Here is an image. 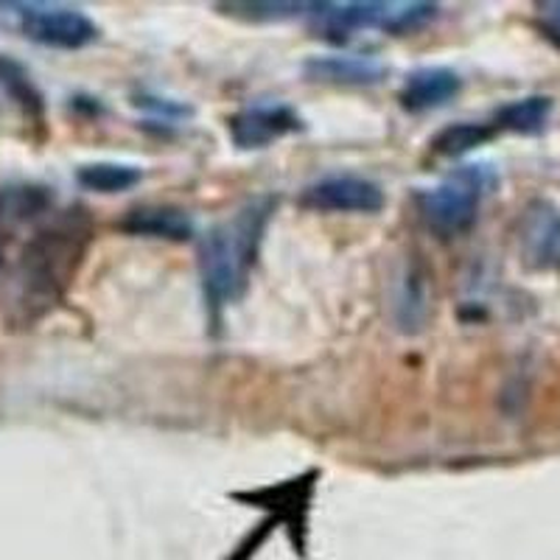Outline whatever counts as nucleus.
<instances>
[{"label":"nucleus","mask_w":560,"mask_h":560,"mask_svg":"<svg viewBox=\"0 0 560 560\" xmlns=\"http://www.w3.org/2000/svg\"><path fill=\"white\" fill-rule=\"evenodd\" d=\"M518 249L529 269L560 275V208L549 199H533L518 222Z\"/></svg>","instance_id":"obj_8"},{"label":"nucleus","mask_w":560,"mask_h":560,"mask_svg":"<svg viewBox=\"0 0 560 560\" xmlns=\"http://www.w3.org/2000/svg\"><path fill=\"white\" fill-rule=\"evenodd\" d=\"M493 138H497V127L493 124L459 121L434 135L432 152L440 154V158H463V154L490 143Z\"/></svg>","instance_id":"obj_14"},{"label":"nucleus","mask_w":560,"mask_h":560,"mask_svg":"<svg viewBox=\"0 0 560 560\" xmlns=\"http://www.w3.org/2000/svg\"><path fill=\"white\" fill-rule=\"evenodd\" d=\"M121 230L129 236L166 238V242H188L194 236V222L185 210L174 205H138L127 210Z\"/></svg>","instance_id":"obj_12"},{"label":"nucleus","mask_w":560,"mask_h":560,"mask_svg":"<svg viewBox=\"0 0 560 560\" xmlns=\"http://www.w3.org/2000/svg\"><path fill=\"white\" fill-rule=\"evenodd\" d=\"M90 244V219L84 210H68L43 228L20 253L14 272V306L20 317L34 319L62 298L70 278L77 275Z\"/></svg>","instance_id":"obj_2"},{"label":"nucleus","mask_w":560,"mask_h":560,"mask_svg":"<svg viewBox=\"0 0 560 560\" xmlns=\"http://www.w3.org/2000/svg\"><path fill=\"white\" fill-rule=\"evenodd\" d=\"M0 90H3L14 104H20V107L26 109V113H43V96H39V90L34 88L32 77H28L23 65H18L9 57H0Z\"/></svg>","instance_id":"obj_16"},{"label":"nucleus","mask_w":560,"mask_h":560,"mask_svg":"<svg viewBox=\"0 0 560 560\" xmlns=\"http://www.w3.org/2000/svg\"><path fill=\"white\" fill-rule=\"evenodd\" d=\"M535 23H538L544 37L560 48V0L538 3V7H535Z\"/></svg>","instance_id":"obj_19"},{"label":"nucleus","mask_w":560,"mask_h":560,"mask_svg":"<svg viewBox=\"0 0 560 560\" xmlns=\"http://www.w3.org/2000/svg\"><path fill=\"white\" fill-rule=\"evenodd\" d=\"M222 12L233 14V18H244V20H255V23H272V20H289V18H300V14L312 12V3H272V0H253V3H222Z\"/></svg>","instance_id":"obj_18"},{"label":"nucleus","mask_w":560,"mask_h":560,"mask_svg":"<svg viewBox=\"0 0 560 560\" xmlns=\"http://www.w3.org/2000/svg\"><path fill=\"white\" fill-rule=\"evenodd\" d=\"M0 14L14 18L20 34L59 51H79L98 39V26L79 9L57 3H3Z\"/></svg>","instance_id":"obj_5"},{"label":"nucleus","mask_w":560,"mask_h":560,"mask_svg":"<svg viewBox=\"0 0 560 560\" xmlns=\"http://www.w3.org/2000/svg\"><path fill=\"white\" fill-rule=\"evenodd\" d=\"M499 185L497 172L488 163L463 166L448 174L438 188L420 194V217L440 238L463 236L474 228L482 199Z\"/></svg>","instance_id":"obj_4"},{"label":"nucleus","mask_w":560,"mask_h":560,"mask_svg":"<svg viewBox=\"0 0 560 560\" xmlns=\"http://www.w3.org/2000/svg\"><path fill=\"white\" fill-rule=\"evenodd\" d=\"M303 118L292 107L272 104V107H247L228 118L230 140L238 149H264L287 135L300 132Z\"/></svg>","instance_id":"obj_9"},{"label":"nucleus","mask_w":560,"mask_h":560,"mask_svg":"<svg viewBox=\"0 0 560 560\" xmlns=\"http://www.w3.org/2000/svg\"><path fill=\"white\" fill-rule=\"evenodd\" d=\"M0 261H3V247H0Z\"/></svg>","instance_id":"obj_20"},{"label":"nucleus","mask_w":560,"mask_h":560,"mask_svg":"<svg viewBox=\"0 0 560 560\" xmlns=\"http://www.w3.org/2000/svg\"><path fill=\"white\" fill-rule=\"evenodd\" d=\"M552 107L555 104L549 96L518 98V102H510L504 104L502 109H497L493 127L508 129V132L516 135H538L544 132V127L549 124Z\"/></svg>","instance_id":"obj_13"},{"label":"nucleus","mask_w":560,"mask_h":560,"mask_svg":"<svg viewBox=\"0 0 560 560\" xmlns=\"http://www.w3.org/2000/svg\"><path fill=\"white\" fill-rule=\"evenodd\" d=\"M140 179H143V172L138 166H127V163H88L77 172V183L96 194L129 191Z\"/></svg>","instance_id":"obj_15"},{"label":"nucleus","mask_w":560,"mask_h":560,"mask_svg":"<svg viewBox=\"0 0 560 560\" xmlns=\"http://www.w3.org/2000/svg\"><path fill=\"white\" fill-rule=\"evenodd\" d=\"M438 7L423 0H353V3H312L308 23L325 43L342 45L359 32L412 34L434 20Z\"/></svg>","instance_id":"obj_3"},{"label":"nucleus","mask_w":560,"mask_h":560,"mask_svg":"<svg viewBox=\"0 0 560 560\" xmlns=\"http://www.w3.org/2000/svg\"><path fill=\"white\" fill-rule=\"evenodd\" d=\"M272 210V197L249 199L233 217L210 228L199 242V280L213 317L247 292Z\"/></svg>","instance_id":"obj_1"},{"label":"nucleus","mask_w":560,"mask_h":560,"mask_svg":"<svg viewBox=\"0 0 560 560\" xmlns=\"http://www.w3.org/2000/svg\"><path fill=\"white\" fill-rule=\"evenodd\" d=\"M51 205L48 188L37 185H9L0 191V213L12 219H32Z\"/></svg>","instance_id":"obj_17"},{"label":"nucleus","mask_w":560,"mask_h":560,"mask_svg":"<svg viewBox=\"0 0 560 560\" xmlns=\"http://www.w3.org/2000/svg\"><path fill=\"white\" fill-rule=\"evenodd\" d=\"M303 73L312 82L342 84V88H370L387 77L378 59L357 57V54H342V57H312L303 65Z\"/></svg>","instance_id":"obj_11"},{"label":"nucleus","mask_w":560,"mask_h":560,"mask_svg":"<svg viewBox=\"0 0 560 560\" xmlns=\"http://www.w3.org/2000/svg\"><path fill=\"white\" fill-rule=\"evenodd\" d=\"M300 205L319 213H378L387 205V197L373 179L339 174L306 185L300 194Z\"/></svg>","instance_id":"obj_7"},{"label":"nucleus","mask_w":560,"mask_h":560,"mask_svg":"<svg viewBox=\"0 0 560 560\" xmlns=\"http://www.w3.org/2000/svg\"><path fill=\"white\" fill-rule=\"evenodd\" d=\"M319 471L308 468V471L298 474L283 482L264 485L255 490H236L233 499L236 502L249 504V508H264L272 516L275 524H283L292 535L294 547H306V533H308V513H312L314 493H317Z\"/></svg>","instance_id":"obj_6"},{"label":"nucleus","mask_w":560,"mask_h":560,"mask_svg":"<svg viewBox=\"0 0 560 560\" xmlns=\"http://www.w3.org/2000/svg\"><path fill=\"white\" fill-rule=\"evenodd\" d=\"M463 79L452 68H420L409 73L404 82L398 102L407 113H429V109L446 107L459 96Z\"/></svg>","instance_id":"obj_10"}]
</instances>
